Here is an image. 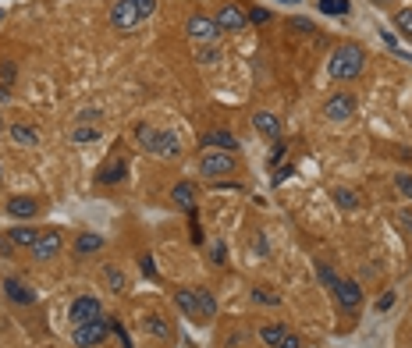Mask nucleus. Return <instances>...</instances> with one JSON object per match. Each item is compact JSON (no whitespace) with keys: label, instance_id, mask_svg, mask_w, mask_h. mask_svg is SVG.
<instances>
[{"label":"nucleus","instance_id":"nucleus-1","mask_svg":"<svg viewBox=\"0 0 412 348\" xmlns=\"http://www.w3.org/2000/svg\"><path fill=\"white\" fill-rule=\"evenodd\" d=\"M366 68V50L359 43H341L331 50V60H327V71H331V78L338 82H352L359 78Z\"/></svg>","mask_w":412,"mask_h":348},{"label":"nucleus","instance_id":"nucleus-2","mask_svg":"<svg viewBox=\"0 0 412 348\" xmlns=\"http://www.w3.org/2000/svg\"><path fill=\"white\" fill-rule=\"evenodd\" d=\"M107 334H111V316H96V320H86V323H78L75 327V334H71V341L78 345V348H96V345H103L107 341Z\"/></svg>","mask_w":412,"mask_h":348},{"label":"nucleus","instance_id":"nucleus-3","mask_svg":"<svg viewBox=\"0 0 412 348\" xmlns=\"http://www.w3.org/2000/svg\"><path fill=\"white\" fill-rule=\"evenodd\" d=\"M199 171L206 178H228V174H235V156L224 153V150H203Z\"/></svg>","mask_w":412,"mask_h":348},{"label":"nucleus","instance_id":"nucleus-4","mask_svg":"<svg viewBox=\"0 0 412 348\" xmlns=\"http://www.w3.org/2000/svg\"><path fill=\"white\" fill-rule=\"evenodd\" d=\"M356 96L352 93H331V96H327L323 100V117L327 121H338V125H341V121H348V117H352L356 114Z\"/></svg>","mask_w":412,"mask_h":348},{"label":"nucleus","instance_id":"nucleus-5","mask_svg":"<svg viewBox=\"0 0 412 348\" xmlns=\"http://www.w3.org/2000/svg\"><path fill=\"white\" fill-rule=\"evenodd\" d=\"M139 22H142V18H139L135 0H114V4H111V25L117 32H132Z\"/></svg>","mask_w":412,"mask_h":348},{"label":"nucleus","instance_id":"nucleus-6","mask_svg":"<svg viewBox=\"0 0 412 348\" xmlns=\"http://www.w3.org/2000/svg\"><path fill=\"white\" fill-rule=\"evenodd\" d=\"M214 22L220 32H242L245 25H249V14L242 11V4H220L217 14H214Z\"/></svg>","mask_w":412,"mask_h":348},{"label":"nucleus","instance_id":"nucleus-7","mask_svg":"<svg viewBox=\"0 0 412 348\" xmlns=\"http://www.w3.org/2000/svg\"><path fill=\"white\" fill-rule=\"evenodd\" d=\"M185 32H189L196 43H217V36H220V29L210 14H192L189 22H185Z\"/></svg>","mask_w":412,"mask_h":348},{"label":"nucleus","instance_id":"nucleus-8","mask_svg":"<svg viewBox=\"0 0 412 348\" xmlns=\"http://www.w3.org/2000/svg\"><path fill=\"white\" fill-rule=\"evenodd\" d=\"M331 295L338 299V305L345 313H352V310H359L363 305V288H359V281H341L338 277V284L331 288Z\"/></svg>","mask_w":412,"mask_h":348},{"label":"nucleus","instance_id":"nucleus-9","mask_svg":"<svg viewBox=\"0 0 412 348\" xmlns=\"http://www.w3.org/2000/svg\"><path fill=\"white\" fill-rule=\"evenodd\" d=\"M139 327H142L146 338H157V341H171L174 338V327L168 323V316H160V313H142Z\"/></svg>","mask_w":412,"mask_h":348},{"label":"nucleus","instance_id":"nucleus-10","mask_svg":"<svg viewBox=\"0 0 412 348\" xmlns=\"http://www.w3.org/2000/svg\"><path fill=\"white\" fill-rule=\"evenodd\" d=\"M199 146L203 150H224V153H235L238 150V139L228 132V128H210L199 135Z\"/></svg>","mask_w":412,"mask_h":348},{"label":"nucleus","instance_id":"nucleus-11","mask_svg":"<svg viewBox=\"0 0 412 348\" xmlns=\"http://www.w3.org/2000/svg\"><path fill=\"white\" fill-rule=\"evenodd\" d=\"M60 231H39V238H36V245H32V259H39V263H47V259H54L57 253H60Z\"/></svg>","mask_w":412,"mask_h":348},{"label":"nucleus","instance_id":"nucleus-12","mask_svg":"<svg viewBox=\"0 0 412 348\" xmlns=\"http://www.w3.org/2000/svg\"><path fill=\"white\" fill-rule=\"evenodd\" d=\"M103 310H100V299L96 295H78L75 302H71V310H68V316H71V323L78 327V323H86V320H96Z\"/></svg>","mask_w":412,"mask_h":348},{"label":"nucleus","instance_id":"nucleus-13","mask_svg":"<svg viewBox=\"0 0 412 348\" xmlns=\"http://www.w3.org/2000/svg\"><path fill=\"white\" fill-rule=\"evenodd\" d=\"M125 174H128V163L121 160V156H111V160L96 171V185H121Z\"/></svg>","mask_w":412,"mask_h":348},{"label":"nucleus","instance_id":"nucleus-14","mask_svg":"<svg viewBox=\"0 0 412 348\" xmlns=\"http://www.w3.org/2000/svg\"><path fill=\"white\" fill-rule=\"evenodd\" d=\"M153 156H160V160H174V156H181V135H178L174 128H163L160 139H157Z\"/></svg>","mask_w":412,"mask_h":348},{"label":"nucleus","instance_id":"nucleus-15","mask_svg":"<svg viewBox=\"0 0 412 348\" xmlns=\"http://www.w3.org/2000/svg\"><path fill=\"white\" fill-rule=\"evenodd\" d=\"M4 295H8L14 305H32V302H36V292L29 288L25 281H18V277H8V281H4Z\"/></svg>","mask_w":412,"mask_h":348},{"label":"nucleus","instance_id":"nucleus-16","mask_svg":"<svg viewBox=\"0 0 412 348\" xmlns=\"http://www.w3.org/2000/svg\"><path fill=\"white\" fill-rule=\"evenodd\" d=\"M8 213H11L14 220H29V217L39 213V202H36L32 196H11V199H8Z\"/></svg>","mask_w":412,"mask_h":348},{"label":"nucleus","instance_id":"nucleus-17","mask_svg":"<svg viewBox=\"0 0 412 348\" xmlns=\"http://www.w3.org/2000/svg\"><path fill=\"white\" fill-rule=\"evenodd\" d=\"M171 202L192 213L196 210V185H192V181H178V185L171 189Z\"/></svg>","mask_w":412,"mask_h":348},{"label":"nucleus","instance_id":"nucleus-18","mask_svg":"<svg viewBox=\"0 0 412 348\" xmlns=\"http://www.w3.org/2000/svg\"><path fill=\"white\" fill-rule=\"evenodd\" d=\"M174 305L189 316V320H203L199 316V302H196V288H178L174 292Z\"/></svg>","mask_w":412,"mask_h":348},{"label":"nucleus","instance_id":"nucleus-19","mask_svg":"<svg viewBox=\"0 0 412 348\" xmlns=\"http://www.w3.org/2000/svg\"><path fill=\"white\" fill-rule=\"evenodd\" d=\"M253 128H256L260 135H266V139H281V121H277L274 114H266V111L253 114Z\"/></svg>","mask_w":412,"mask_h":348},{"label":"nucleus","instance_id":"nucleus-20","mask_svg":"<svg viewBox=\"0 0 412 348\" xmlns=\"http://www.w3.org/2000/svg\"><path fill=\"white\" fill-rule=\"evenodd\" d=\"M103 249V238L100 235H93V231H82L78 238H75V256L82 259V256H93V253H100Z\"/></svg>","mask_w":412,"mask_h":348},{"label":"nucleus","instance_id":"nucleus-21","mask_svg":"<svg viewBox=\"0 0 412 348\" xmlns=\"http://www.w3.org/2000/svg\"><path fill=\"white\" fill-rule=\"evenodd\" d=\"M157 139H160V128H153V125H146V121H142V125H135V142L146 153H153L157 150Z\"/></svg>","mask_w":412,"mask_h":348},{"label":"nucleus","instance_id":"nucleus-22","mask_svg":"<svg viewBox=\"0 0 412 348\" xmlns=\"http://www.w3.org/2000/svg\"><path fill=\"white\" fill-rule=\"evenodd\" d=\"M196 302H199V316H203V320L217 316V299H214L210 288H196Z\"/></svg>","mask_w":412,"mask_h":348},{"label":"nucleus","instance_id":"nucleus-23","mask_svg":"<svg viewBox=\"0 0 412 348\" xmlns=\"http://www.w3.org/2000/svg\"><path fill=\"white\" fill-rule=\"evenodd\" d=\"M284 334H288L284 323H266V327H260V341L271 345V348H277V345L284 341Z\"/></svg>","mask_w":412,"mask_h":348},{"label":"nucleus","instance_id":"nucleus-24","mask_svg":"<svg viewBox=\"0 0 412 348\" xmlns=\"http://www.w3.org/2000/svg\"><path fill=\"white\" fill-rule=\"evenodd\" d=\"M8 238H11L14 245H25V249H32L36 238H39V231H32L29 224H18V228H11V231H8Z\"/></svg>","mask_w":412,"mask_h":348},{"label":"nucleus","instance_id":"nucleus-25","mask_svg":"<svg viewBox=\"0 0 412 348\" xmlns=\"http://www.w3.org/2000/svg\"><path fill=\"white\" fill-rule=\"evenodd\" d=\"M11 139L18 146H39V132L29 128V125H11Z\"/></svg>","mask_w":412,"mask_h":348},{"label":"nucleus","instance_id":"nucleus-26","mask_svg":"<svg viewBox=\"0 0 412 348\" xmlns=\"http://www.w3.org/2000/svg\"><path fill=\"white\" fill-rule=\"evenodd\" d=\"M107 288L114 292V295H125L128 292V277H125V270H117V267H107Z\"/></svg>","mask_w":412,"mask_h":348},{"label":"nucleus","instance_id":"nucleus-27","mask_svg":"<svg viewBox=\"0 0 412 348\" xmlns=\"http://www.w3.org/2000/svg\"><path fill=\"white\" fill-rule=\"evenodd\" d=\"M331 199L338 202V210H356L359 207V192L356 189H334Z\"/></svg>","mask_w":412,"mask_h":348},{"label":"nucleus","instance_id":"nucleus-28","mask_svg":"<svg viewBox=\"0 0 412 348\" xmlns=\"http://www.w3.org/2000/svg\"><path fill=\"white\" fill-rule=\"evenodd\" d=\"M320 11L334 14V18H345L348 11H352V4H348V0H320Z\"/></svg>","mask_w":412,"mask_h":348},{"label":"nucleus","instance_id":"nucleus-29","mask_svg":"<svg viewBox=\"0 0 412 348\" xmlns=\"http://www.w3.org/2000/svg\"><path fill=\"white\" fill-rule=\"evenodd\" d=\"M71 139L86 146V142H96V139H100V128H96V125H78V128L71 132Z\"/></svg>","mask_w":412,"mask_h":348},{"label":"nucleus","instance_id":"nucleus-30","mask_svg":"<svg viewBox=\"0 0 412 348\" xmlns=\"http://www.w3.org/2000/svg\"><path fill=\"white\" fill-rule=\"evenodd\" d=\"M317 277H320V284H323L327 292H331L334 284H338V274H334L331 267H327V263H320V259H317Z\"/></svg>","mask_w":412,"mask_h":348},{"label":"nucleus","instance_id":"nucleus-31","mask_svg":"<svg viewBox=\"0 0 412 348\" xmlns=\"http://www.w3.org/2000/svg\"><path fill=\"white\" fill-rule=\"evenodd\" d=\"M196 60H199V65H217L220 54H217V47H214V43H206V47H199V50H196Z\"/></svg>","mask_w":412,"mask_h":348},{"label":"nucleus","instance_id":"nucleus-32","mask_svg":"<svg viewBox=\"0 0 412 348\" xmlns=\"http://www.w3.org/2000/svg\"><path fill=\"white\" fill-rule=\"evenodd\" d=\"M245 14H249V25H266V22H271V8H249V11H245Z\"/></svg>","mask_w":412,"mask_h":348},{"label":"nucleus","instance_id":"nucleus-33","mask_svg":"<svg viewBox=\"0 0 412 348\" xmlns=\"http://www.w3.org/2000/svg\"><path fill=\"white\" fill-rule=\"evenodd\" d=\"M288 29H295V32H306V36H313V32H317V25L309 22V18H299V14H295V18H288Z\"/></svg>","mask_w":412,"mask_h":348},{"label":"nucleus","instance_id":"nucleus-34","mask_svg":"<svg viewBox=\"0 0 412 348\" xmlns=\"http://www.w3.org/2000/svg\"><path fill=\"white\" fill-rule=\"evenodd\" d=\"M395 224L402 228V235H412V207L398 210V213H395Z\"/></svg>","mask_w":412,"mask_h":348},{"label":"nucleus","instance_id":"nucleus-35","mask_svg":"<svg viewBox=\"0 0 412 348\" xmlns=\"http://www.w3.org/2000/svg\"><path fill=\"white\" fill-rule=\"evenodd\" d=\"M395 25H398L405 36H412V8H405V11H398V14H395Z\"/></svg>","mask_w":412,"mask_h":348},{"label":"nucleus","instance_id":"nucleus-36","mask_svg":"<svg viewBox=\"0 0 412 348\" xmlns=\"http://www.w3.org/2000/svg\"><path fill=\"white\" fill-rule=\"evenodd\" d=\"M253 302H260V305H277L281 299H277L274 292H263V288H253Z\"/></svg>","mask_w":412,"mask_h":348},{"label":"nucleus","instance_id":"nucleus-37","mask_svg":"<svg viewBox=\"0 0 412 348\" xmlns=\"http://www.w3.org/2000/svg\"><path fill=\"white\" fill-rule=\"evenodd\" d=\"M210 256H214V263H217V267H224V263H228V245H224V242H214Z\"/></svg>","mask_w":412,"mask_h":348},{"label":"nucleus","instance_id":"nucleus-38","mask_svg":"<svg viewBox=\"0 0 412 348\" xmlns=\"http://www.w3.org/2000/svg\"><path fill=\"white\" fill-rule=\"evenodd\" d=\"M395 189L412 199V174H395Z\"/></svg>","mask_w":412,"mask_h":348},{"label":"nucleus","instance_id":"nucleus-39","mask_svg":"<svg viewBox=\"0 0 412 348\" xmlns=\"http://www.w3.org/2000/svg\"><path fill=\"white\" fill-rule=\"evenodd\" d=\"M96 117H103L96 107H93V111H78V114H75V121H78V125H96Z\"/></svg>","mask_w":412,"mask_h":348},{"label":"nucleus","instance_id":"nucleus-40","mask_svg":"<svg viewBox=\"0 0 412 348\" xmlns=\"http://www.w3.org/2000/svg\"><path fill=\"white\" fill-rule=\"evenodd\" d=\"M135 8H139V18L146 22V18L157 11V0H135Z\"/></svg>","mask_w":412,"mask_h":348},{"label":"nucleus","instance_id":"nucleus-41","mask_svg":"<svg viewBox=\"0 0 412 348\" xmlns=\"http://www.w3.org/2000/svg\"><path fill=\"white\" fill-rule=\"evenodd\" d=\"M139 267H142V274H146V277H157V263H153V256H142V259H139Z\"/></svg>","mask_w":412,"mask_h":348},{"label":"nucleus","instance_id":"nucleus-42","mask_svg":"<svg viewBox=\"0 0 412 348\" xmlns=\"http://www.w3.org/2000/svg\"><path fill=\"white\" fill-rule=\"evenodd\" d=\"M391 305H395V292H384V295L377 299V310H380V313H387Z\"/></svg>","mask_w":412,"mask_h":348},{"label":"nucleus","instance_id":"nucleus-43","mask_svg":"<svg viewBox=\"0 0 412 348\" xmlns=\"http://www.w3.org/2000/svg\"><path fill=\"white\" fill-rule=\"evenodd\" d=\"M277 348H302V341H299L295 334H284V341H281Z\"/></svg>","mask_w":412,"mask_h":348},{"label":"nucleus","instance_id":"nucleus-44","mask_svg":"<svg viewBox=\"0 0 412 348\" xmlns=\"http://www.w3.org/2000/svg\"><path fill=\"white\" fill-rule=\"evenodd\" d=\"M281 156H284V142H281V139H274V153H271V160L277 163Z\"/></svg>","mask_w":412,"mask_h":348},{"label":"nucleus","instance_id":"nucleus-45","mask_svg":"<svg viewBox=\"0 0 412 348\" xmlns=\"http://www.w3.org/2000/svg\"><path fill=\"white\" fill-rule=\"evenodd\" d=\"M0 75H4L8 82L14 78V65H11V60H4V65H0Z\"/></svg>","mask_w":412,"mask_h":348},{"label":"nucleus","instance_id":"nucleus-46","mask_svg":"<svg viewBox=\"0 0 412 348\" xmlns=\"http://www.w3.org/2000/svg\"><path fill=\"white\" fill-rule=\"evenodd\" d=\"M284 4H299V0H284Z\"/></svg>","mask_w":412,"mask_h":348}]
</instances>
